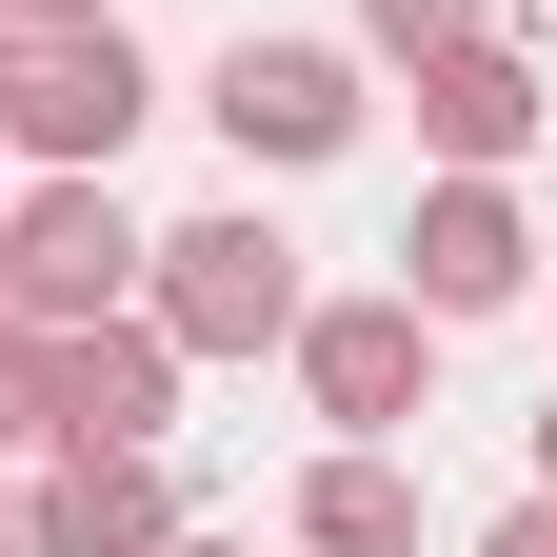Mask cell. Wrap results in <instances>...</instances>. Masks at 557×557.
Wrapping results in <instances>:
<instances>
[{"label":"cell","instance_id":"13","mask_svg":"<svg viewBox=\"0 0 557 557\" xmlns=\"http://www.w3.org/2000/svg\"><path fill=\"white\" fill-rule=\"evenodd\" d=\"M0 21H120V0H0Z\"/></svg>","mask_w":557,"mask_h":557},{"label":"cell","instance_id":"8","mask_svg":"<svg viewBox=\"0 0 557 557\" xmlns=\"http://www.w3.org/2000/svg\"><path fill=\"white\" fill-rule=\"evenodd\" d=\"M139 299V220H120V180H40L21 220H0V319H100Z\"/></svg>","mask_w":557,"mask_h":557},{"label":"cell","instance_id":"3","mask_svg":"<svg viewBox=\"0 0 557 557\" xmlns=\"http://www.w3.org/2000/svg\"><path fill=\"white\" fill-rule=\"evenodd\" d=\"M278 359H299L319 438H418V398H438V319L379 278V299H299V338H278Z\"/></svg>","mask_w":557,"mask_h":557},{"label":"cell","instance_id":"15","mask_svg":"<svg viewBox=\"0 0 557 557\" xmlns=\"http://www.w3.org/2000/svg\"><path fill=\"white\" fill-rule=\"evenodd\" d=\"M537 498H557V398H537Z\"/></svg>","mask_w":557,"mask_h":557},{"label":"cell","instance_id":"11","mask_svg":"<svg viewBox=\"0 0 557 557\" xmlns=\"http://www.w3.org/2000/svg\"><path fill=\"white\" fill-rule=\"evenodd\" d=\"M0 458H40V319H0Z\"/></svg>","mask_w":557,"mask_h":557},{"label":"cell","instance_id":"7","mask_svg":"<svg viewBox=\"0 0 557 557\" xmlns=\"http://www.w3.org/2000/svg\"><path fill=\"white\" fill-rule=\"evenodd\" d=\"M398 81H418V139H438L458 180H518V160H537V120H557V81H537V60H518L498 21H458V40H418Z\"/></svg>","mask_w":557,"mask_h":557},{"label":"cell","instance_id":"17","mask_svg":"<svg viewBox=\"0 0 557 557\" xmlns=\"http://www.w3.org/2000/svg\"><path fill=\"white\" fill-rule=\"evenodd\" d=\"M537 299H557V259H537Z\"/></svg>","mask_w":557,"mask_h":557},{"label":"cell","instance_id":"5","mask_svg":"<svg viewBox=\"0 0 557 557\" xmlns=\"http://www.w3.org/2000/svg\"><path fill=\"white\" fill-rule=\"evenodd\" d=\"M537 259H557V239L518 220V180H458V160H438V199L398 220V299L458 338V319H518V299H537Z\"/></svg>","mask_w":557,"mask_h":557},{"label":"cell","instance_id":"6","mask_svg":"<svg viewBox=\"0 0 557 557\" xmlns=\"http://www.w3.org/2000/svg\"><path fill=\"white\" fill-rule=\"evenodd\" d=\"M180 379H199V359H180L139 299H100V319H40V438H139V458H160Z\"/></svg>","mask_w":557,"mask_h":557},{"label":"cell","instance_id":"1","mask_svg":"<svg viewBox=\"0 0 557 557\" xmlns=\"http://www.w3.org/2000/svg\"><path fill=\"white\" fill-rule=\"evenodd\" d=\"M299 239L259 220V199H220V220H180V239H139V319L180 338V359H278L299 338Z\"/></svg>","mask_w":557,"mask_h":557},{"label":"cell","instance_id":"12","mask_svg":"<svg viewBox=\"0 0 557 557\" xmlns=\"http://www.w3.org/2000/svg\"><path fill=\"white\" fill-rule=\"evenodd\" d=\"M458 21H478V0H359V40H379V60H418V40H458Z\"/></svg>","mask_w":557,"mask_h":557},{"label":"cell","instance_id":"16","mask_svg":"<svg viewBox=\"0 0 557 557\" xmlns=\"http://www.w3.org/2000/svg\"><path fill=\"white\" fill-rule=\"evenodd\" d=\"M160 557H259V537H160Z\"/></svg>","mask_w":557,"mask_h":557},{"label":"cell","instance_id":"4","mask_svg":"<svg viewBox=\"0 0 557 557\" xmlns=\"http://www.w3.org/2000/svg\"><path fill=\"white\" fill-rule=\"evenodd\" d=\"M199 120L239 139V180H259V160L299 180V160H338L379 100H359V40H259V21H239V40H220V81H199Z\"/></svg>","mask_w":557,"mask_h":557},{"label":"cell","instance_id":"14","mask_svg":"<svg viewBox=\"0 0 557 557\" xmlns=\"http://www.w3.org/2000/svg\"><path fill=\"white\" fill-rule=\"evenodd\" d=\"M0 557H21V458H0Z\"/></svg>","mask_w":557,"mask_h":557},{"label":"cell","instance_id":"10","mask_svg":"<svg viewBox=\"0 0 557 557\" xmlns=\"http://www.w3.org/2000/svg\"><path fill=\"white\" fill-rule=\"evenodd\" d=\"M278 537H299V557H418V478H398V438H319L299 498H278Z\"/></svg>","mask_w":557,"mask_h":557},{"label":"cell","instance_id":"2","mask_svg":"<svg viewBox=\"0 0 557 557\" xmlns=\"http://www.w3.org/2000/svg\"><path fill=\"white\" fill-rule=\"evenodd\" d=\"M160 120L120 21H0V139H21L40 180H120V139Z\"/></svg>","mask_w":557,"mask_h":557},{"label":"cell","instance_id":"9","mask_svg":"<svg viewBox=\"0 0 557 557\" xmlns=\"http://www.w3.org/2000/svg\"><path fill=\"white\" fill-rule=\"evenodd\" d=\"M180 537V478L139 458V438H40L21 478V557H160Z\"/></svg>","mask_w":557,"mask_h":557}]
</instances>
